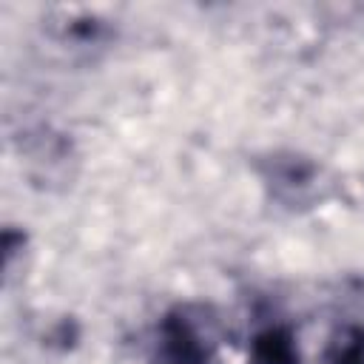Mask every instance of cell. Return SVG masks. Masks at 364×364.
Returning a JSON list of instances; mask_svg holds the SVG:
<instances>
[{"instance_id": "1", "label": "cell", "mask_w": 364, "mask_h": 364, "mask_svg": "<svg viewBox=\"0 0 364 364\" xmlns=\"http://www.w3.org/2000/svg\"><path fill=\"white\" fill-rule=\"evenodd\" d=\"M156 364H213L199 327L185 313H171L162 318Z\"/></svg>"}, {"instance_id": "2", "label": "cell", "mask_w": 364, "mask_h": 364, "mask_svg": "<svg viewBox=\"0 0 364 364\" xmlns=\"http://www.w3.org/2000/svg\"><path fill=\"white\" fill-rule=\"evenodd\" d=\"M316 176H318L316 165L296 154H273L270 162L264 165V182L270 185L273 196L287 205L301 202L313 188Z\"/></svg>"}, {"instance_id": "3", "label": "cell", "mask_w": 364, "mask_h": 364, "mask_svg": "<svg viewBox=\"0 0 364 364\" xmlns=\"http://www.w3.org/2000/svg\"><path fill=\"white\" fill-rule=\"evenodd\" d=\"M247 364H301L299 341L284 324H267L256 330L247 347Z\"/></svg>"}, {"instance_id": "4", "label": "cell", "mask_w": 364, "mask_h": 364, "mask_svg": "<svg viewBox=\"0 0 364 364\" xmlns=\"http://www.w3.org/2000/svg\"><path fill=\"white\" fill-rule=\"evenodd\" d=\"M324 364H364V327H338L324 350Z\"/></svg>"}]
</instances>
